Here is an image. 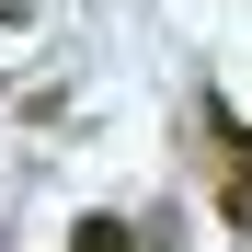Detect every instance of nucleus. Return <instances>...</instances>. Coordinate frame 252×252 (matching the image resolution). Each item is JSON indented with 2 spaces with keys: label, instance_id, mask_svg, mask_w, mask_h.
Returning <instances> with one entry per match:
<instances>
[{
  "label": "nucleus",
  "instance_id": "f257e3e1",
  "mask_svg": "<svg viewBox=\"0 0 252 252\" xmlns=\"http://www.w3.org/2000/svg\"><path fill=\"white\" fill-rule=\"evenodd\" d=\"M218 172H229V184H218V229H252V138L218 160Z\"/></svg>",
  "mask_w": 252,
  "mask_h": 252
}]
</instances>
